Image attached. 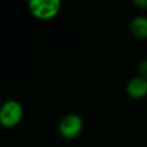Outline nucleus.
<instances>
[{"label":"nucleus","mask_w":147,"mask_h":147,"mask_svg":"<svg viewBox=\"0 0 147 147\" xmlns=\"http://www.w3.org/2000/svg\"><path fill=\"white\" fill-rule=\"evenodd\" d=\"M30 13L38 20L48 21L54 18L61 9L60 0H30L29 3Z\"/></svg>","instance_id":"nucleus-1"},{"label":"nucleus","mask_w":147,"mask_h":147,"mask_svg":"<svg viewBox=\"0 0 147 147\" xmlns=\"http://www.w3.org/2000/svg\"><path fill=\"white\" fill-rule=\"evenodd\" d=\"M23 106L16 100H7L0 107V124L3 127H14L23 118Z\"/></svg>","instance_id":"nucleus-2"},{"label":"nucleus","mask_w":147,"mask_h":147,"mask_svg":"<svg viewBox=\"0 0 147 147\" xmlns=\"http://www.w3.org/2000/svg\"><path fill=\"white\" fill-rule=\"evenodd\" d=\"M84 127L83 118L78 114H68L59 123V132L67 139H74L80 134Z\"/></svg>","instance_id":"nucleus-3"},{"label":"nucleus","mask_w":147,"mask_h":147,"mask_svg":"<svg viewBox=\"0 0 147 147\" xmlns=\"http://www.w3.org/2000/svg\"><path fill=\"white\" fill-rule=\"evenodd\" d=\"M126 92L134 99H140L147 95V78L137 76L131 78L126 84Z\"/></svg>","instance_id":"nucleus-4"},{"label":"nucleus","mask_w":147,"mask_h":147,"mask_svg":"<svg viewBox=\"0 0 147 147\" xmlns=\"http://www.w3.org/2000/svg\"><path fill=\"white\" fill-rule=\"evenodd\" d=\"M131 33L140 39H147V17L136 16L130 22Z\"/></svg>","instance_id":"nucleus-5"},{"label":"nucleus","mask_w":147,"mask_h":147,"mask_svg":"<svg viewBox=\"0 0 147 147\" xmlns=\"http://www.w3.org/2000/svg\"><path fill=\"white\" fill-rule=\"evenodd\" d=\"M139 72H140V76H141V77L147 78V60L142 61V62L139 64Z\"/></svg>","instance_id":"nucleus-6"},{"label":"nucleus","mask_w":147,"mask_h":147,"mask_svg":"<svg viewBox=\"0 0 147 147\" xmlns=\"http://www.w3.org/2000/svg\"><path fill=\"white\" fill-rule=\"evenodd\" d=\"M134 3L139 7L142 8H147V0H134Z\"/></svg>","instance_id":"nucleus-7"}]
</instances>
